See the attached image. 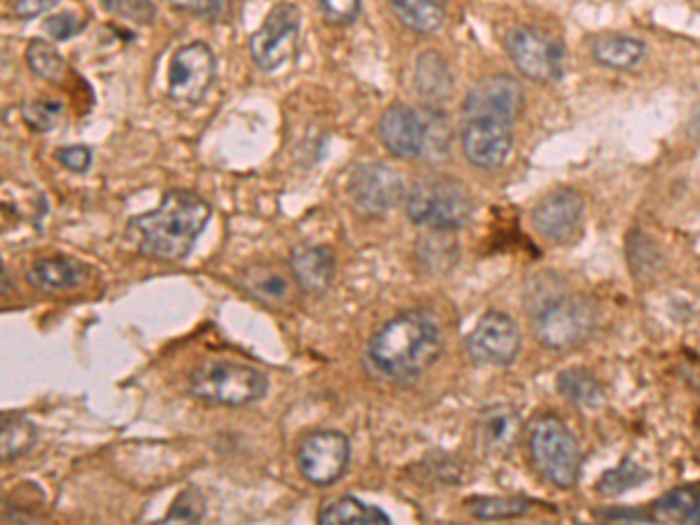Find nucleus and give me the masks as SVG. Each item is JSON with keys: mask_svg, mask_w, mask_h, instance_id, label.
Instances as JSON below:
<instances>
[{"mask_svg": "<svg viewBox=\"0 0 700 525\" xmlns=\"http://www.w3.org/2000/svg\"><path fill=\"white\" fill-rule=\"evenodd\" d=\"M646 479V472L636 465L633 461H626L619 467H614L609 472H605L601 481H597V493L605 496V498H614V496H621L624 490L633 488L636 484Z\"/></svg>", "mask_w": 700, "mask_h": 525, "instance_id": "30", "label": "nucleus"}, {"mask_svg": "<svg viewBox=\"0 0 700 525\" xmlns=\"http://www.w3.org/2000/svg\"><path fill=\"white\" fill-rule=\"evenodd\" d=\"M351 206L365 217H381L404 199V180L388 164H363L348 178Z\"/></svg>", "mask_w": 700, "mask_h": 525, "instance_id": "9", "label": "nucleus"}, {"mask_svg": "<svg viewBox=\"0 0 700 525\" xmlns=\"http://www.w3.org/2000/svg\"><path fill=\"white\" fill-rule=\"evenodd\" d=\"M61 104L57 100H33L31 106H26L24 110V120L31 129H36L38 133H47L52 131L55 124L59 122L61 117Z\"/></svg>", "mask_w": 700, "mask_h": 525, "instance_id": "33", "label": "nucleus"}, {"mask_svg": "<svg viewBox=\"0 0 700 525\" xmlns=\"http://www.w3.org/2000/svg\"><path fill=\"white\" fill-rule=\"evenodd\" d=\"M591 49L595 61H601L609 68H619V71H630V68H636L646 55L644 45L628 36H601L593 40Z\"/></svg>", "mask_w": 700, "mask_h": 525, "instance_id": "25", "label": "nucleus"}, {"mask_svg": "<svg viewBox=\"0 0 700 525\" xmlns=\"http://www.w3.org/2000/svg\"><path fill=\"white\" fill-rule=\"evenodd\" d=\"M38 442V430L22 414H3L0 416V455L3 463L22 458Z\"/></svg>", "mask_w": 700, "mask_h": 525, "instance_id": "23", "label": "nucleus"}, {"mask_svg": "<svg viewBox=\"0 0 700 525\" xmlns=\"http://www.w3.org/2000/svg\"><path fill=\"white\" fill-rule=\"evenodd\" d=\"M460 143L472 166L493 171L507 162L511 145H514V133H511L509 122L479 117V120H467Z\"/></svg>", "mask_w": 700, "mask_h": 525, "instance_id": "14", "label": "nucleus"}, {"mask_svg": "<svg viewBox=\"0 0 700 525\" xmlns=\"http://www.w3.org/2000/svg\"><path fill=\"white\" fill-rule=\"evenodd\" d=\"M406 213L412 223L432 231H455L470 219L472 199L453 178H423L406 196Z\"/></svg>", "mask_w": 700, "mask_h": 525, "instance_id": "4", "label": "nucleus"}, {"mask_svg": "<svg viewBox=\"0 0 700 525\" xmlns=\"http://www.w3.org/2000/svg\"><path fill=\"white\" fill-rule=\"evenodd\" d=\"M507 52L519 71L533 82H556L566 71L562 45L535 26H519L507 36Z\"/></svg>", "mask_w": 700, "mask_h": 525, "instance_id": "7", "label": "nucleus"}, {"mask_svg": "<svg viewBox=\"0 0 700 525\" xmlns=\"http://www.w3.org/2000/svg\"><path fill=\"white\" fill-rule=\"evenodd\" d=\"M301 14L293 3H278L273 8L264 24L252 33L250 55L262 71H276L285 61L295 57L299 47Z\"/></svg>", "mask_w": 700, "mask_h": 525, "instance_id": "8", "label": "nucleus"}, {"mask_svg": "<svg viewBox=\"0 0 700 525\" xmlns=\"http://www.w3.org/2000/svg\"><path fill=\"white\" fill-rule=\"evenodd\" d=\"M467 510L472 516L482 521H502L525 516L533 510V502L523 498H474L467 500Z\"/></svg>", "mask_w": 700, "mask_h": 525, "instance_id": "29", "label": "nucleus"}, {"mask_svg": "<svg viewBox=\"0 0 700 525\" xmlns=\"http://www.w3.org/2000/svg\"><path fill=\"white\" fill-rule=\"evenodd\" d=\"M236 283L248 297L276 311L287 309L289 303L297 299V293L301 290L293 269H285L273 262L246 266L241 274H238Z\"/></svg>", "mask_w": 700, "mask_h": 525, "instance_id": "17", "label": "nucleus"}, {"mask_svg": "<svg viewBox=\"0 0 700 525\" xmlns=\"http://www.w3.org/2000/svg\"><path fill=\"white\" fill-rule=\"evenodd\" d=\"M269 391L264 371L241 362L215 360L190 374V393L197 399L220 406H246L260 402Z\"/></svg>", "mask_w": 700, "mask_h": 525, "instance_id": "5", "label": "nucleus"}, {"mask_svg": "<svg viewBox=\"0 0 700 525\" xmlns=\"http://www.w3.org/2000/svg\"><path fill=\"white\" fill-rule=\"evenodd\" d=\"M26 61L31 65V71L40 75L43 80L52 82V84H63L68 75V65L57 52V47L52 43H47L43 38L31 40L26 47Z\"/></svg>", "mask_w": 700, "mask_h": 525, "instance_id": "28", "label": "nucleus"}, {"mask_svg": "<svg viewBox=\"0 0 700 525\" xmlns=\"http://www.w3.org/2000/svg\"><path fill=\"white\" fill-rule=\"evenodd\" d=\"M584 215V196L572 188L546 194L533 211V225L546 241L566 243L579 229Z\"/></svg>", "mask_w": 700, "mask_h": 525, "instance_id": "16", "label": "nucleus"}, {"mask_svg": "<svg viewBox=\"0 0 700 525\" xmlns=\"http://www.w3.org/2000/svg\"><path fill=\"white\" fill-rule=\"evenodd\" d=\"M59 0H16L14 14L22 16V20H33V16H40L47 10H52Z\"/></svg>", "mask_w": 700, "mask_h": 525, "instance_id": "38", "label": "nucleus"}, {"mask_svg": "<svg viewBox=\"0 0 700 525\" xmlns=\"http://www.w3.org/2000/svg\"><path fill=\"white\" fill-rule=\"evenodd\" d=\"M211 213L209 201L197 192L170 190L155 211L129 219L127 239L143 258L180 262L192 252Z\"/></svg>", "mask_w": 700, "mask_h": 525, "instance_id": "1", "label": "nucleus"}, {"mask_svg": "<svg viewBox=\"0 0 700 525\" xmlns=\"http://www.w3.org/2000/svg\"><path fill=\"white\" fill-rule=\"evenodd\" d=\"M652 518L665 523H700V493L693 488L671 490L654 504Z\"/></svg>", "mask_w": 700, "mask_h": 525, "instance_id": "26", "label": "nucleus"}, {"mask_svg": "<svg viewBox=\"0 0 700 525\" xmlns=\"http://www.w3.org/2000/svg\"><path fill=\"white\" fill-rule=\"evenodd\" d=\"M416 92L430 106H439L453 94L451 68L439 52H423L416 61Z\"/></svg>", "mask_w": 700, "mask_h": 525, "instance_id": "20", "label": "nucleus"}, {"mask_svg": "<svg viewBox=\"0 0 700 525\" xmlns=\"http://www.w3.org/2000/svg\"><path fill=\"white\" fill-rule=\"evenodd\" d=\"M441 348L443 338L435 320L406 311L369 338L367 362L381 379L404 383L428 371L441 358Z\"/></svg>", "mask_w": 700, "mask_h": 525, "instance_id": "2", "label": "nucleus"}, {"mask_svg": "<svg viewBox=\"0 0 700 525\" xmlns=\"http://www.w3.org/2000/svg\"><path fill=\"white\" fill-rule=\"evenodd\" d=\"M328 20L339 26H348L360 14V0H318Z\"/></svg>", "mask_w": 700, "mask_h": 525, "instance_id": "35", "label": "nucleus"}, {"mask_svg": "<svg viewBox=\"0 0 700 525\" xmlns=\"http://www.w3.org/2000/svg\"><path fill=\"white\" fill-rule=\"evenodd\" d=\"M521 418L511 406H490L476 420V434L488 451H507L517 442Z\"/></svg>", "mask_w": 700, "mask_h": 525, "instance_id": "21", "label": "nucleus"}, {"mask_svg": "<svg viewBox=\"0 0 700 525\" xmlns=\"http://www.w3.org/2000/svg\"><path fill=\"white\" fill-rule=\"evenodd\" d=\"M470 355L476 362L507 367L517 360L521 334L514 320L505 313H486L467 338Z\"/></svg>", "mask_w": 700, "mask_h": 525, "instance_id": "13", "label": "nucleus"}, {"mask_svg": "<svg viewBox=\"0 0 700 525\" xmlns=\"http://www.w3.org/2000/svg\"><path fill=\"white\" fill-rule=\"evenodd\" d=\"M45 28H47V33H49V36H52L55 40H71V38L75 36V33L80 31V22L75 20V14L63 12V14L49 16Z\"/></svg>", "mask_w": 700, "mask_h": 525, "instance_id": "37", "label": "nucleus"}, {"mask_svg": "<svg viewBox=\"0 0 700 525\" xmlns=\"http://www.w3.org/2000/svg\"><path fill=\"white\" fill-rule=\"evenodd\" d=\"M527 303L535 338L546 348H574L584 344L595 327V309L586 297L566 295L544 285L537 287Z\"/></svg>", "mask_w": 700, "mask_h": 525, "instance_id": "3", "label": "nucleus"}, {"mask_svg": "<svg viewBox=\"0 0 700 525\" xmlns=\"http://www.w3.org/2000/svg\"><path fill=\"white\" fill-rule=\"evenodd\" d=\"M535 467L558 488H572L582 469V449L566 422L556 416L539 418L531 430Z\"/></svg>", "mask_w": 700, "mask_h": 525, "instance_id": "6", "label": "nucleus"}, {"mask_svg": "<svg viewBox=\"0 0 700 525\" xmlns=\"http://www.w3.org/2000/svg\"><path fill=\"white\" fill-rule=\"evenodd\" d=\"M379 133L392 157H425V147H428V122H425L423 112H416L414 108L402 104L390 106L381 117Z\"/></svg>", "mask_w": 700, "mask_h": 525, "instance_id": "15", "label": "nucleus"}, {"mask_svg": "<svg viewBox=\"0 0 700 525\" xmlns=\"http://www.w3.org/2000/svg\"><path fill=\"white\" fill-rule=\"evenodd\" d=\"M215 80V57L206 43L182 45L168 65V96L182 106L199 104Z\"/></svg>", "mask_w": 700, "mask_h": 525, "instance_id": "11", "label": "nucleus"}, {"mask_svg": "<svg viewBox=\"0 0 700 525\" xmlns=\"http://www.w3.org/2000/svg\"><path fill=\"white\" fill-rule=\"evenodd\" d=\"M318 521L322 525H341V523H351V525H381V523H390V516L379 510V506L373 504H365L357 498H339L332 504L324 506L320 512Z\"/></svg>", "mask_w": 700, "mask_h": 525, "instance_id": "24", "label": "nucleus"}, {"mask_svg": "<svg viewBox=\"0 0 700 525\" xmlns=\"http://www.w3.org/2000/svg\"><path fill=\"white\" fill-rule=\"evenodd\" d=\"M57 162L63 164L66 168H71L75 174H84L92 164V150L73 145V147H61L57 150Z\"/></svg>", "mask_w": 700, "mask_h": 525, "instance_id": "36", "label": "nucleus"}, {"mask_svg": "<svg viewBox=\"0 0 700 525\" xmlns=\"http://www.w3.org/2000/svg\"><path fill=\"white\" fill-rule=\"evenodd\" d=\"M289 269H293L301 293L322 295L328 293L334 278V258L328 248L299 243L289 255Z\"/></svg>", "mask_w": 700, "mask_h": 525, "instance_id": "18", "label": "nucleus"}, {"mask_svg": "<svg viewBox=\"0 0 700 525\" xmlns=\"http://www.w3.org/2000/svg\"><path fill=\"white\" fill-rule=\"evenodd\" d=\"M525 104V94L521 82L511 75H490L482 82H476L465 98V120H479V117H488V120H500V122H514L521 115Z\"/></svg>", "mask_w": 700, "mask_h": 525, "instance_id": "12", "label": "nucleus"}, {"mask_svg": "<svg viewBox=\"0 0 700 525\" xmlns=\"http://www.w3.org/2000/svg\"><path fill=\"white\" fill-rule=\"evenodd\" d=\"M100 3H104V8L110 14L122 16V20L141 24V26H150L157 16V10L152 0H100Z\"/></svg>", "mask_w": 700, "mask_h": 525, "instance_id": "32", "label": "nucleus"}, {"mask_svg": "<svg viewBox=\"0 0 700 525\" xmlns=\"http://www.w3.org/2000/svg\"><path fill=\"white\" fill-rule=\"evenodd\" d=\"M351 461V442L344 432L318 430L301 442L297 467L301 477L313 486H332L346 474Z\"/></svg>", "mask_w": 700, "mask_h": 525, "instance_id": "10", "label": "nucleus"}, {"mask_svg": "<svg viewBox=\"0 0 700 525\" xmlns=\"http://www.w3.org/2000/svg\"><path fill=\"white\" fill-rule=\"evenodd\" d=\"M558 391L566 399L582 406H595L605 399L601 381H597L589 369H582V367L562 371L558 379Z\"/></svg>", "mask_w": 700, "mask_h": 525, "instance_id": "27", "label": "nucleus"}, {"mask_svg": "<svg viewBox=\"0 0 700 525\" xmlns=\"http://www.w3.org/2000/svg\"><path fill=\"white\" fill-rule=\"evenodd\" d=\"M388 5L406 28L423 36L439 31L447 20L439 0H388Z\"/></svg>", "mask_w": 700, "mask_h": 525, "instance_id": "22", "label": "nucleus"}, {"mask_svg": "<svg viewBox=\"0 0 700 525\" xmlns=\"http://www.w3.org/2000/svg\"><path fill=\"white\" fill-rule=\"evenodd\" d=\"M166 3L178 12L203 16V20H220L229 8V0H166Z\"/></svg>", "mask_w": 700, "mask_h": 525, "instance_id": "34", "label": "nucleus"}, {"mask_svg": "<svg viewBox=\"0 0 700 525\" xmlns=\"http://www.w3.org/2000/svg\"><path fill=\"white\" fill-rule=\"evenodd\" d=\"M439 3H443V0H439Z\"/></svg>", "mask_w": 700, "mask_h": 525, "instance_id": "39", "label": "nucleus"}, {"mask_svg": "<svg viewBox=\"0 0 700 525\" xmlns=\"http://www.w3.org/2000/svg\"><path fill=\"white\" fill-rule=\"evenodd\" d=\"M28 283L45 295H61L78 290L87 281V266L68 258L36 260L26 271Z\"/></svg>", "mask_w": 700, "mask_h": 525, "instance_id": "19", "label": "nucleus"}, {"mask_svg": "<svg viewBox=\"0 0 700 525\" xmlns=\"http://www.w3.org/2000/svg\"><path fill=\"white\" fill-rule=\"evenodd\" d=\"M206 516V498L197 486H187L166 514V523H199Z\"/></svg>", "mask_w": 700, "mask_h": 525, "instance_id": "31", "label": "nucleus"}]
</instances>
